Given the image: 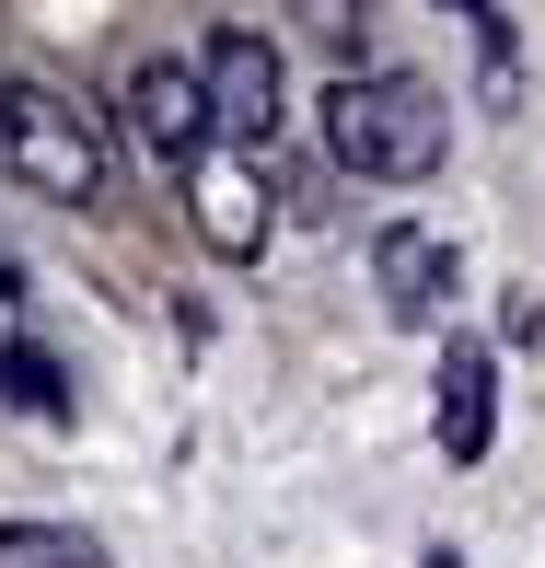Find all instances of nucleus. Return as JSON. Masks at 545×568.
Here are the masks:
<instances>
[{
  "mask_svg": "<svg viewBox=\"0 0 545 568\" xmlns=\"http://www.w3.org/2000/svg\"><path fill=\"white\" fill-rule=\"evenodd\" d=\"M441 140H453V105H441V82H418V70H349L325 93V151L349 174H372V186L441 174Z\"/></svg>",
  "mask_w": 545,
  "mask_h": 568,
  "instance_id": "f257e3e1",
  "label": "nucleus"
},
{
  "mask_svg": "<svg viewBox=\"0 0 545 568\" xmlns=\"http://www.w3.org/2000/svg\"><path fill=\"white\" fill-rule=\"evenodd\" d=\"M0 174H23V186L59 197V210H93L105 174H117V140H105V116H93L70 82L12 70V82H0Z\"/></svg>",
  "mask_w": 545,
  "mask_h": 568,
  "instance_id": "f03ea898",
  "label": "nucleus"
},
{
  "mask_svg": "<svg viewBox=\"0 0 545 568\" xmlns=\"http://www.w3.org/2000/svg\"><path fill=\"white\" fill-rule=\"evenodd\" d=\"M117 128H128V151L163 163V174H186L198 151H221V116H210L198 59H140V70H128V93H117Z\"/></svg>",
  "mask_w": 545,
  "mask_h": 568,
  "instance_id": "7ed1b4c3",
  "label": "nucleus"
},
{
  "mask_svg": "<svg viewBox=\"0 0 545 568\" xmlns=\"http://www.w3.org/2000/svg\"><path fill=\"white\" fill-rule=\"evenodd\" d=\"M186 221H198V244L210 255H268V232H279V186H268V163L255 151H198L186 163Z\"/></svg>",
  "mask_w": 545,
  "mask_h": 568,
  "instance_id": "20e7f679",
  "label": "nucleus"
},
{
  "mask_svg": "<svg viewBox=\"0 0 545 568\" xmlns=\"http://www.w3.org/2000/svg\"><path fill=\"white\" fill-rule=\"evenodd\" d=\"M198 82H210V116L232 128V140H279V116H291V70H279L268 36L221 23V36L198 47Z\"/></svg>",
  "mask_w": 545,
  "mask_h": 568,
  "instance_id": "39448f33",
  "label": "nucleus"
},
{
  "mask_svg": "<svg viewBox=\"0 0 545 568\" xmlns=\"http://www.w3.org/2000/svg\"><path fill=\"white\" fill-rule=\"evenodd\" d=\"M453 244L441 232H418V221H395V232H372V291H383V314L395 325H441L453 314Z\"/></svg>",
  "mask_w": 545,
  "mask_h": 568,
  "instance_id": "423d86ee",
  "label": "nucleus"
},
{
  "mask_svg": "<svg viewBox=\"0 0 545 568\" xmlns=\"http://www.w3.org/2000/svg\"><path fill=\"white\" fill-rule=\"evenodd\" d=\"M430 442L453 464H487V442H499V359H487L476 337L441 348V395H430Z\"/></svg>",
  "mask_w": 545,
  "mask_h": 568,
  "instance_id": "0eeeda50",
  "label": "nucleus"
},
{
  "mask_svg": "<svg viewBox=\"0 0 545 568\" xmlns=\"http://www.w3.org/2000/svg\"><path fill=\"white\" fill-rule=\"evenodd\" d=\"M0 568H105V546L70 523H0Z\"/></svg>",
  "mask_w": 545,
  "mask_h": 568,
  "instance_id": "6e6552de",
  "label": "nucleus"
},
{
  "mask_svg": "<svg viewBox=\"0 0 545 568\" xmlns=\"http://www.w3.org/2000/svg\"><path fill=\"white\" fill-rule=\"evenodd\" d=\"M0 395H12V406H23V418H47V429H59V418H70V383H59V359H47V348H23V359H12V372H0Z\"/></svg>",
  "mask_w": 545,
  "mask_h": 568,
  "instance_id": "1a4fd4ad",
  "label": "nucleus"
},
{
  "mask_svg": "<svg viewBox=\"0 0 545 568\" xmlns=\"http://www.w3.org/2000/svg\"><path fill=\"white\" fill-rule=\"evenodd\" d=\"M291 12H302V36H314V47H336V59L360 47V0H291Z\"/></svg>",
  "mask_w": 545,
  "mask_h": 568,
  "instance_id": "9d476101",
  "label": "nucleus"
},
{
  "mask_svg": "<svg viewBox=\"0 0 545 568\" xmlns=\"http://www.w3.org/2000/svg\"><path fill=\"white\" fill-rule=\"evenodd\" d=\"M23 348H36V337H23V291H12V267H0V372H12Z\"/></svg>",
  "mask_w": 545,
  "mask_h": 568,
  "instance_id": "9b49d317",
  "label": "nucleus"
},
{
  "mask_svg": "<svg viewBox=\"0 0 545 568\" xmlns=\"http://www.w3.org/2000/svg\"><path fill=\"white\" fill-rule=\"evenodd\" d=\"M441 12H464V23H499V0H441Z\"/></svg>",
  "mask_w": 545,
  "mask_h": 568,
  "instance_id": "f8f14e48",
  "label": "nucleus"
}]
</instances>
